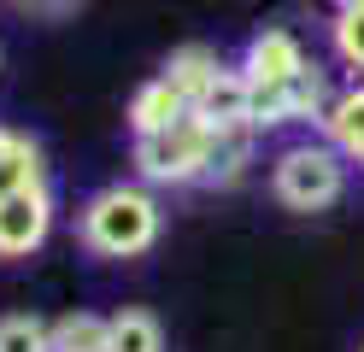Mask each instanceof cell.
<instances>
[{
  "mask_svg": "<svg viewBox=\"0 0 364 352\" xmlns=\"http://www.w3.org/2000/svg\"><path fill=\"white\" fill-rule=\"evenodd\" d=\"M159 229H165V211L147 182H112L77 211V241L95 258H141L159 241Z\"/></svg>",
  "mask_w": 364,
  "mask_h": 352,
  "instance_id": "6da1fadb",
  "label": "cell"
},
{
  "mask_svg": "<svg viewBox=\"0 0 364 352\" xmlns=\"http://www.w3.org/2000/svg\"><path fill=\"white\" fill-rule=\"evenodd\" d=\"M212 124L200 112L176 117L171 129H153V135H135V176L147 188H188V182H206V159H212Z\"/></svg>",
  "mask_w": 364,
  "mask_h": 352,
  "instance_id": "7a4b0ae2",
  "label": "cell"
},
{
  "mask_svg": "<svg viewBox=\"0 0 364 352\" xmlns=\"http://www.w3.org/2000/svg\"><path fill=\"white\" fill-rule=\"evenodd\" d=\"M270 194L288 211H329L347 194V159H341L329 141H300V147H282L270 164Z\"/></svg>",
  "mask_w": 364,
  "mask_h": 352,
  "instance_id": "3957f363",
  "label": "cell"
},
{
  "mask_svg": "<svg viewBox=\"0 0 364 352\" xmlns=\"http://www.w3.org/2000/svg\"><path fill=\"white\" fill-rule=\"evenodd\" d=\"M48 235H53V188L48 182H30V188H18V194L0 200V258H30L48 247Z\"/></svg>",
  "mask_w": 364,
  "mask_h": 352,
  "instance_id": "277c9868",
  "label": "cell"
},
{
  "mask_svg": "<svg viewBox=\"0 0 364 352\" xmlns=\"http://www.w3.org/2000/svg\"><path fill=\"white\" fill-rule=\"evenodd\" d=\"M294 70H306V47L288 30H259L247 41V53H241V77L253 88H282Z\"/></svg>",
  "mask_w": 364,
  "mask_h": 352,
  "instance_id": "5b68a950",
  "label": "cell"
},
{
  "mask_svg": "<svg viewBox=\"0 0 364 352\" xmlns=\"http://www.w3.org/2000/svg\"><path fill=\"white\" fill-rule=\"evenodd\" d=\"M247 100H253V88H247L241 65H223L218 77L206 82V94L194 100V112L206 117L212 129H253V124H247ZM253 135H259V129H253Z\"/></svg>",
  "mask_w": 364,
  "mask_h": 352,
  "instance_id": "8992f818",
  "label": "cell"
},
{
  "mask_svg": "<svg viewBox=\"0 0 364 352\" xmlns=\"http://www.w3.org/2000/svg\"><path fill=\"white\" fill-rule=\"evenodd\" d=\"M317 124H323L329 147H335L341 159H358V164H364V82L341 88L335 100H329V112L317 117Z\"/></svg>",
  "mask_w": 364,
  "mask_h": 352,
  "instance_id": "52a82bcc",
  "label": "cell"
},
{
  "mask_svg": "<svg viewBox=\"0 0 364 352\" xmlns=\"http://www.w3.org/2000/svg\"><path fill=\"white\" fill-rule=\"evenodd\" d=\"M188 112H194L188 94L171 88L165 77H153V82L135 88V100H129V129H135V135H153V129H171L176 117H188Z\"/></svg>",
  "mask_w": 364,
  "mask_h": 352,
  "instance_id": "ba28073f",
  "label": "cell"
},
{
  "mask_svg": "<svg viewBox=\"0 0 364 352\" xmlns=\"http://www.w3.org/2000/svg\"><path fill=\"white\" fill-rule=\"evenodd\" d=\"M30 182H48V159H41V141L36 135H18V129H0V200L18 194Z\"/></svg>",
  "mask_w": 364,
  "mask_h": 352,
  "instance_id": "9c48e42d",
  "label": "cell"
},
{
  "mask_svg": "<svg viewBox=\"0 0 364 352\" xmlns=\"http://www.w3.org/2000/svg\"><path fill=\"white\" fill-rule=\"evenodd\" d=\"M218 70H223V59L212 53V47H206V41H188V47H176V53L165 59V70H159V77H165L171 88H182V94H188V106H194Z\"/></svg>",
  "mask_w": 364,
  "mask_h": 352,
  "instance_id": "30bf717a",
  "label": "cell"
},
{
  "mask_svg": "<svg viewBox=\"0 0 364 352\" xmlns=\"http://www.w3.org/2000/svg\"><path fill=\"white\" fill-rule=\"evenodd\" d=\"M329 82H323V70H317L306 59V70H294V77L282 82V124H311V117H323L329 112Z\"/></svg>",
  "mask_w": 364,
  "mask_h": 352,
  "instance_id": "8fae6325",
  "label": "cell"
},
{
  "mask_svg": "<svg viewBox=\"0 0 364 352\" xmlns=\"http://www.w3.org/2000/svg\"><path fill=\"white\" fill-rule=\"evenodd\" d=\"M48 352H112V323L95 317V311H71V317L53 323Z\"/></svg>",
  "mask_w": 364,
  "mask_h": 352,
  "instance_id": "7c38bea8",
  "label": "cell"
},
{
  "mask_svg": "<svg viewBox=\"0 0 364 352\" xmlns=\"http://www.w3.org/2000/svg\"><path fill=\"white\" fill-rule=\"evenodd\" d=\"M247 164H253V129H218L212 135V159H206V182L230 188V182H241Z\"/></svg>",
  "mask_w": 364,
  "mask_h": 352,
  "instance_id": "4fadbf2b",
  "label": "cell"
},
{
  "mask_svg": "<svg viewBox=\"0 0 364 352\" xmlns=\"http://www.w3.org/2000/svg\"><path fill=\"white\" fill-rule=\"evenodd\" d=\"M106 323H112V352H165V323L141 305H124Z\"/></svg>",
  "mask_w": 364,
  "mask_h": 352,
  "instance_id": "5bb4252c",
  "label": "cell"
},
{
  "mask_svg": "<svg viewBox=\"0 0 364 352\" xmlns=\"http://www.w3.org/2000/svg\"><path fill=\"white\" fill-rule=\"evenodd\" d=\"M329 41H335V59L364 70V6H341L329 18Z\"/></svg>",
  "mask_w": 364,
  "mask_h": 352,
  "instance_id": "9a60e30c",
  "label": "cell"
},
{
  "mask_svg": "<svg viewBox=\"0 0 364 352\" xmlns=\"http://www.w3.org/2000/svg\"><path fill=\"white\" fill-rule=\"evenodd\" d=\"M48 335H53V323H41V317H24V311L0 317V352H48Z\"/></svg>",
  "mask_w": 364,
  "mask_h": 352,
  "instance_id": "2e32d148",
  "label": "cell"
},
{
  "mask_svg": "<svg viewBox=\"0 0 364 352\" xmlns=\"http://www.w3.org/2000/svg\"><path fill=\"white\" fill-rule=\"evenodd\" d=\"M12 6H36V12H77L82 0H12Z\"/></svg>",
  "mask_w": 364,
  "mask_h": 352,
  "instance_id": "e0dca14e",
  "label": "cell"
},
{
  "mask_svg": "<svg viewBox=\"0 0 364 352\" xmlns=\"http://www.w3.org/2000/svg\"><path fill=\"white\" fill-rule=\"evenodd\" d=\"M335 6H364V0H335Z\"/></svg>",
  "mask_w": 364,
  "mask_h": 352,
  "instance_id": "ac0fdd59",
  "label": "cell"
}]
</instances>
